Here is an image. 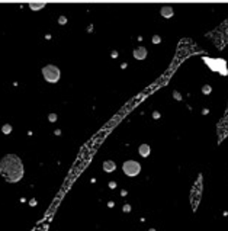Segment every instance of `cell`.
I'll return each mask as SVG.
<instances>
[{"label": "cell", "mask_w": 228, "mask_h": 231, "mask_svg": "<svg viewBox=\"0 0 228 231\" xmlns=\"http://www.w3.org/2000/svg\"><path fill=\"white\" fill-rule=\"evenodd\" d=\"M2 132H3V134H10V132H12V126H10L9 124H5V125L2 126Z\"/></svg>", "instance_id": "cell-9"}, {"label": "cell", "mask_w": 228, "mask_h": 231, "mask_svg": "<svg viewBox=\"0 0 228 231\" xmlns=\"http://www.w3.org/2000/svg\"><path fill=\"white\" fill-rule=\"evenodd\" d=\"M153 42H154V44H158V42H160V36H157V35H156V36L153 38Z\"/></svg>", "instance_id": "cell-13"}, {"label": "cell", "mask_w": 228, "mask_h": 231, "mask_svg": "<svg viewBox=\"0 0 228 231\" xmlns=\"http://www.w3.org/2000/svg\"><path fill=\"white\" fill-rule=\"evenodd\" d=\"M48 119L51 121V122H55V121H57V115H55V113H51V115L48 116Z\"/></svg>", "instance_id": "cell-11"}, {"label": "cell", "mask_w": 228, "mask_h": 231, "mask_svg": "<svg viewBox=\"0 0 228 231\" xmlns=\"http://www.w3.org/2000/svg\"><path fill=\"white\" fill-rule=\"evenodd\" d=\"M58 20H60V24H61V25H64L67 22V18H66V16H60V19H58Z\"/></svg>", "instance_id": "cell-12"}, {"label": "cell", "mask_w": 228, "mask_h": 231, "mask_svg": "<svg viewBox=\"0 0 228 231\" xmlns=\"http://www.w3.org/2000/svg\"><path fill=\"white\" fill-rule=\"evenodd\" d=\"M174 97H176V99H180V95H179L177 92H174Z\"/></svg>", "instance_id": "cell-14"}, {"label": "cell", "mask_w": 228, "mask_h": 231, "mask_svg": "<svg viewBox=\"0 0 228 231\" xmlns=\"http://www.w3.org/2000/svg\"><path fill=\"white\" fill-rule=\"evenodd\" d=\"M0 174L9 183H16L24 178V164L16 154H7L0 160Z\"/></svg>", "instance_id": "cell-1"}, {"label": "cell", "mask_w": 228, "mask_h": 231, "mask_svg": "<svg viewBox=\"0 0 228 231\" xmlns=\"http://www.w3.org/2000/svg\"><path fill=\"white\" fill-rule=\"evenodd\" d=\"M211 90H212V89H211V86H208V84H205L204 89H202L204 95H209V93H211Z\"/></svg>", "instance_id": "cell-10"}, {"label": "cell", "mask_w": 228, "mask_h": 231, "mask_svg": "<svg viewBox=\"0 0 228 231\" xmlns=\"http://www.w3.org/2000/svg\"><path fill=\"white\" fill-rule=\"evenodd\" d=\"M42 76L48 83H57L58 80H60L61 73H60V68H58L57 66L48 64V66H45V67L42 68Z\"/></svg>", "instance_id": "cell-2"}, {"label": "cell", "mask_w": 228, "mask_h": 231, "mask_svg": "<svg viewBox=\"0 0 228 231\" xmlns=\"http://www.w3.org/2000/svg\"><path fill=\"white\" fill-rule=\"evenodd\" d=\"M122 170H124V173L129 178H134V176H137L140 172H141V164L135 161V160H128V161H125L122 164Z\"/></svg>", "instance_id": "cell-3"}, {"label": "cell", "mask_w": 228, "mask_h": 231, "mask_svg": "<svg viewBox=\"0 0 228 231\" xmlns=\"http://www.w3.org/2000/svg\"><path fill=\"white\" fill-rule=\"evenodd\" d=\"M160 13H161L163 18H171L173 13H174V10H173L171 6H163L161 10H160Z\"/></svg>", "instance_id": "cell-6"}, {"label": "cell", "mask_w": 228, "mask_h": 231, "mask_svg": "<svg viewBox=\"0 0 228 231\" xmlns=\"http://www.w3.org/2000/svg\"><path fill=\"white\" fill-rule=\"evenodd\" d=\"M44 6H45L44 2H41V3H29V7L32 10H39V9H42Z\"/></svg>", "instance_id": "cell-8"}, {"label": "cell", "mask_w": 228, "mask_h": 231, "mask_svg": "<svg viewBox=\"0 0 228 231\" xmlns=\"http://www.w3.org/2000/svg\"><path fill=\"white\" fill-rule=\"evenodd\" d=\"M115 169H116L115 161H112V160H106V161H103V170L106 172V173H112V172H115Z\"/></svg>", "instance_id": "cell-5"}, {"label": "cell", "mask_w": 228, "mask_h": 231, "mask_svg": "<svg viewBox=\"0 0 228 231\" xmlns=\"http://www.w3.org/2000/svg\"><path fill=\"white\" fill-rule=\"evenodd\" d=\"M138 153L141 154L143 157H148L150 153H151V148H150V145L148 144H141L140 145V148H138Z\"/></svg>", "instance_id": "cell-7"}, {"label": "cell", "mask_w": 228, "mask_h": 231, "mask_svg": "<svg viewBox=\"0 0 228 231\" xmlns=\"http://www.w3.org/2000/svg\"><path fill=\"white\" fill-rule=\"evenodd\" d=\"M147 57V48L145 47H138L134 49V58L135 60H144Z\"/></svg>", "instance_id": "cell-4"}]
</instances>
